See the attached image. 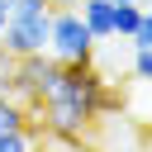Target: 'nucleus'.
<instances>
[{"mask_svg": "<svg viewBox=\"0 0 152 152\" xmlns=\"http://www.w3.org/2000/svg\"><path fill=\"white\" fill-rule=\"evenodd\" d=\"M104 109H114V95H109V76L95 62H62V81L52 86V95L33 104V114L43 119V133L57 142L90 133V124Z\"/></svg>", "mask_w": 152, "mask_h": 152, "instance_id": "nucleus-1", "label": "nucleus"}, {"mask_svg": "<svg viewBox=\"0 0 152 152\" xmlns=\"http://www.w3.org/2000/svg\"><path fill=\"white\" fill-rule=\"evenodd\" d=\"M48 19H52V5L48 0H14L10 19L0 24V48L10 57L43 52L48 48Z\"/></svg>", "mask_w": 152, "mask_h": 152, "instance_id": "nucleus-2", "label": "nucleus"}, {"mask_svg": "<svg viewBox=\"0 0 152 152\" xmlns=\"http://www.w3.org/2000/svg\"><path fill=\"white\" fill-rule=\"evenodd\" d=\"M95 33L81 24V14L76 10H52V19H48V57H57V62H95Z\"/></svg>", "mask_w": 152, "mask_h": 152, "instance_id": "nucleus-3", "label": "nucleus"}, {"mask_svg": "<svg viewBox=\"0 0 152 152\" xmlns=\"http://www.w3.org/2000/svg\"><path fill=\"white\" fill-rule=\"evenodd\" d=\"M57 81H62V62L48 57V52H28V57H14V71H10V86L5 90L33 109L43 95H52Z\"/></svg>", "mask_w": 152, "mask_h": 152, "instance_id": "nucleus-4", "label": "nucleus"}, {"mask_svg": "<svg viewBox=\"0 0 152 152\" xmlns=\"http://www.w3.org/2000/svg\"><path fill=\"white\" fill-rule=\"evenodd\" d=\"M76 14H81V24L95 33V43L114 38V5H109V0H81Z\"/></svg>", "mask_w": 152, "mask_h": 152, "instance_id": "nucleus-5", "label": "nucleus"}, {"mask_svg": "<svg viewBox=\"0 0 152 152\" xmlns=\"http://www.w3.org/2000/svg\"><path fill=\"white\" fill-rule=\"evenodd\" d=\"M43 124H24V128H10V133H0V152H38L43 147Z\"/></svg>", "mask_w": 152, "mask_h": 152, "instance_id": "nucleus-6", "label": "nucleus"}, {"mask_svg": "<svg viewBox=\"0 0 152 152\" xmlns=\"http://www.w3.org/2000/svg\"><path fill=\"white\" fill-rule=\"evenodd\" d=\"M33 119V109L24 104V100H14L10 90H0V133H10V128H24Z\"/></svg>", "mask_w": 152, "mask_h": 152, "instance_id": "nucleus-7", "label": "nucleus"}, {"mask_svg": "<svg viewBox=\"0 0 152 152\" xmlns=\"http://www.w3.org/2000/svg\"><path fill=\"white\" fill-rule=\"evenodd\" d=\"M138 19H142V5L138 0H124V5H114V38H133V28H138Z\"/></svg>", "mask_w": 152, "mask_h": 152, "instance_id": "nucleus-8", "label": "nucleus"}, {"mask_svg": "<svg viewBox=\"0 0 152 152\" xmlns=\"http://www.w3.org/2000/svg\"><path fill=\"white\" fill-rule=\"evenodd\" d=\"M128 48H133V52H138V48H152V5L142 10V19H138V28H133Z\"/></svg>", "mask_w": 152, "mask_h": 152, "instance_id": "nucleus-9", "label": "nucleus"}, {"mask_svg": "<svg viewBox=\"0 0 152 152\" xmlns=\"http://www.w3.org/2000/svg\"><path fill=\"white\" fill-rule=\"evenodd\" d=\"M133 81H147L152 86V48H138L133 52Z\"/></svg>", "mask_w": 152, "mask_h": 152, "instance_id": "nucleus-10", "label": "nucleus"}, {"mask_svg": "<svg viewBox=\"0 0 152 152\" xmlns=\"http://www.w3.org/2000/svg\"><path fill=\"white\" fill-rule=\"evenodd\" d=\"M10 71H14V57H10V52H5V48H0V90H5V86H10Z\"/></svg>", "mask_w": 152, "mask_h": 152, "instance_id": "nucleus-11", "label": "nucleus"}, {"mask_svg": "<svg viewBox=\"0 0 152 152\" xmlns=\"http://www.w3.org/2000/svg\"><path fill=\"white\" fill-rule=\"evenodd\" d=\"M48 5H52V10H76L81 0H48Z\"/></svg>", "mask_w": 152, "mask_h": 152, "instance_id": "nucleus-12", "label": "nucleus"}, {"mask_svg": "<svg viewBox=\"0 0 152 152\" xmlns=\"http://www.w3.org/2000/svg\"><path fill=\"white\" fill-rule=\"evenodd\" d=\"M10 10H14V0H0V24L10 19Z\"/></svg>", "mask_w": 152, "mask_h": 152, "instance_id": "nucleus-13", "label": "nucleus"}, {"mask_svg": "<svg viewBox=\"0 0 152 152\" xmlns=\"http://www.w3.org/2000/svg\"><path fill=\"white\" fill-rule=\"evenodd\" d=\"M138 5H142V10H147V5H152V0H138Z\"/></svg>", "mask_w": 152, "mask_h": 152, "instance_id": "nucleus-14", "label": "nucleus"}, {"mask_svg": "<svg viewBox=\"0 0 152 152\" xmlns=\"http://www.w3.org/2000/svg\"><path fill=\"white\" fill-rule=\"evenodd\" d=\"M109 5H124V0H109Z\"/></svg>", "mask_w": 152, "mask_h": 152, "instance_id": "nucleus-15", "label": "nucleus"}]
</instances>
